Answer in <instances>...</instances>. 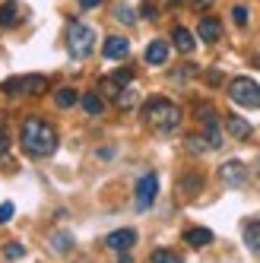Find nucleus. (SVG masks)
I'll return each instance as SVG.
<instances>
[{"instance_id":"obj_14","label":"nucleus","mask_w":260,"mask_h":263,"mask_svg":"<svg viewBox=\"0 0 260 263\" xmlns=\"http://www.w3.org/2000/svg\"><path fill=\"white\" fill-rule=\"evenodd\" d=\"M172 42H175V48H178V51H184V54H191V51L197 48V39H194V35L184 29V26H178V29L172 32Z\"/></svg>"},{"instance_id":"obj_5","label":"nucleus","mask_w":260,"mask_h":263,"mask_svg":"<svg viewBox=\"0 0 260 263\" xmlns=\"http://www.w3.org/2000/svg\"><path fill=\"white\" fill-rule=\"evenodd\" d=\"M48 89V80L45 77H10V80H4V92L7 96H42V92Z\"/></svg>"},{"instance_id":"obj_3","label":"nucleus","mask_w":260,"mask_h":263,"mask_svg":"<svg viewBox=\"0 0 260 263\" xmlns=\"http://www.w3.org/2000/svg\"><path fill=\"white\" fill-rule=\"evenodd\" d=\"M67 45H70V54L77 61L89 58V54L96 51V29L86 26V23H70V29H67Z\"/></svg>"},{"instance_id":"obj_12","label":"nucleus","mask_w":260,"mask_h":263,"mask_svg":"<svg viewBox=\"0 0 260 263\" xmlns=\"http://www.w3.org/2000/svg\"><path fill=\"white\" fill-rule=\"evenodd\" d=\"M226 130H229L235 140H248V137L254 134L251 124H248L245 118H238V115H229V118H226Z\"/></svg>"},{"instance_id":"obj_16","label":"nucleus","mask_w":260,"mask_h":263,"mask_svg":"<svg viewBox=\"0 0 260 263\" xmlns=\"http://www.w3.org/2000/svg\"><path fill=\"white\" fill-rule=\"evenodd\" d=\"M20 4H4V7H0V26H4V29H10V26H16V23H20Z\"/></svg>"},{"instance_id":"obj_31","label":"nucleus","mask_w":260,"mask_h":263,"mask_svg":"<svg viewBox=\"0 0 260 263\" xmlns=\"http://www.w3.org/2000/svg\"><path fill=\"white\" fill-rule=\"evenodd\" d=\"M80 7L83 10H96V7H102V0H80Z\"/></svg>"},{"instance_id":"obj_13","label":"nucleus","mask_w":260,"mask_h":263,"mask_svg":"<svg viewBox=\"0 0 260 263\" xmlns=\"http://www.w3.org/2000/svg\"><path fill=\"white\" fill-rule=\"evenodd\" d=\"M184 241H188L191 248H207V244H213V232L203 229V225H197V229H188V232H184Z\"/></svg>"},{"instance_id":"obj_11","label":"nucleus","mask_w":260,"mask_h":263,"mask_svg":"<svg viewBox=\"0 0 260 263\" xmlns=\"http://www.w3.org/2000/svg\"><path fill=\"white\" fill-rule=\"evenodd\" d=\"M219 35H222L219 20H216V16H203V20H200V39L207 45H213V42H219Z\"/></svg>"},{"instance_id":"obj_18","label":"nucleus","mask_w":260,"mask_h":263,"mask_svg":"<svg viewBox=\"0 0 260 263\" xmlns=\"http://www.w3.org/2000/svg\"><path fill=\"white\" fill-rule=\"evenodd\" d=\"M54 102H58V108H73L80 102V96L73 89H58V96H54Z\"/></svg>"},{"instance_id":"obj_28","label":"nucleus","mask_w":260,"mask_h":263,"mask_svg":"<svg viewBox=\"0 0 260 263\" xmlns=\"http://www.w3.org/2000/svg\"><path fill=\"white\" fill-rule=\"evenodd\" d=\"M13 203H4V206H0V222H7V219H13Z\"/></svg>"},{"instance_id":"obj_6","label":"nucleus","mask_w":260,"mask_h":263,"mask_svg":"<svg viewBox=\"0 0 260 263\" xmlns=\"http://www.w3.org/2000/svg\"><path fill=\"white\" fill-rule=\"evenodd\" d=\"M156 194H159V178H156V172H146L137 181V210H150L156 203Z\"/></svg>"},{"instance_id":"obj_27","label":"nucleus","mask_w":260,"mask_h":263,"mask_svg":"<svg viewBox=\"0 0 260 263\" xmlns=\"http://www.w3.org/2000/svg\"><path fill=\"white\" fill-rule=\"evenodd\" d=\"M232 20H235L238 26H248V7H235V10H232Z\"/></svg>"},{"instance_id":"obj_26","label":"nucleus","mask_w":260,"mask_h":263,"mask_svg":"<svg viewBox=\"0 0 260 263\" xmlns=\"http://www.w3.org/2000/svg\"><path fill=\"white\" fill-rule=\"evenodd\" d=\"M7 149H10V140H7V124L0 121V159H7Z\"/></svg>"},{"instance_id":"obj_15","label":"nucleus","mask_w":260,"mask_h":263,"mask_svg":"<svg viewBox=\"0 0 260 263\" xmlns=\"http://www.w3.org/2000/svg\"><path fill=\"white\" fill-rule=\"evenodd\" d=\"M245 244L260 254V219H248L245 222Z\"/></svg>"},{"instance_id":"obj_17","label":"nucleus","mask_w":260,"mask_h":263,"mask_svg":"<svg viewBox=\"0 0 260 263\" xmlns=\"http://www.w3.org/2000/svg\"><path fill=\"white\" fill-rule=\"evenodd\" d=\"M80 102H83V108H86V115H102V111H105V102L99 99V92H86Z\"/></svg>"},{"instance_id":"obj_19","label":"nucleus","mask_w":260,"mask_h":263,"mask_svg":"<svg viewBox=\"0 0 260 263\" xmlns=\"http://www.w3.org/2000/svg\"><path fill=\"white\" fill-rule=\"evenodd\" d=\"M150 263H181V257H178L175 251H165V248H159V251H153Z\"/></svg>"},{"instance_id":"obj_30","label":"nucleus","mask_w":260,"mask_h":263,"mask_svg":"<svg viewBox=\"0 0 260 263\" xmlns=\"http://www.w3.org/2000/svg\"><path fill=\"white\" fill-rule=\"evenodd\" d=\"M143 16H146V20H156V7L150 4V0H146V4H143Z\"/></svg>"},{"instance_id":"obj_21","label":"nucleus","mask_w":260,"mask_h":263,"mask_svg":"<svg viewBox=\"0 0 260 263\" xmlns=\"http://www.w3.org/2000/svg\"><path fill=\"white\" fill-rule=\"evenodd\" d=\"M4 257L7 260H23L26 257V248H23V244H16V241H10L7 248H4Z\"/></svg>"},{"instance_id":"obj_4","label":"nucleus","mask_w":260,"mask_h":263,"mask_svg":"<svg viewBox=\"0 0 260 263\" xmlns=\"http://www.w3.org/2000/svg\"><path fill=\"white\" fill-rule=\"evenodd\" d=\"M229 99L241 108H260V86L251 77H238L229 83Z\"/></svg>"},{"instance_id":"obj_29","label":"nucleus","mask_w":260,"mask_h":263,"mask_svg":"<svg viewBox=\"0 0 260 263\" xmlns=\"http://www.w3.org/2000/svg\"><path fill=\"white\" fill-rule=\"evenodd\" d=\"M207 83H210V86H219V83H222V73H219V70L207 73Z\"/></svg>"},{"instance_id":"obj_20","label":"nucleus","mask_w":260,"mask_h":263,"mask_svg":"<svg viewBox=\"0 0 260 263\" xmlns=\"http://www.w3.org/2000/svg\"><path fill=\"white\" fill-rule=\"evenodd\" d=\"M134 102H137V92L134 89H121L118 96H115V105L118 108H134Z\"/></svg>"},{"instance_id":"obj_2","label":"nucleus","mask_w":260,"mask_h":263,"mask_svg":"<svg viewBox=\"0 0 260 263\" xmlns=\"http://www.w3.org/2000/svg\"><path fill=\"white\" fill-rule=\"evenodd\" d=\"M143 121L153 130H159V134H172L181 124V108L169 99H150L143 105Z\"/></svg>"},{"instance_id":"obj_24","label":"nucleus","mask_w":260,"mask_h":263,"mask_svg":"<svg viewBox=\"0 0 260 263\" xmlns=\"http://www.w3.org/2000/svg\"><path fill=\"white\" fill-rule=\"evenodd\" d=\"M115 13H118V20H121L124 26H134V23H137V20H134V10H130V7H124V4H121Z\"/></svg>"},{"instance_id":"obj_1","label":"nucleus","mask_w":260,"mask_h":263,"mask_svg":"<svg viewBox=\"0 0 260 263\" xmlns=\"http://www.w3.org/2000/svg\"><path fill=\"white\" fill-rule=\"evenodd\" d=\"M20 143L26 149V156L32 159H48L58 149V130H54L45 118H26L20 130Z\"/></svg>"},{"instance_id":"obj_9","label":"nucleus","mask_w":260,"mask_h":263,"mask_svg":"<svg viewBox=\"0 0 260 263\" xmlns=\"http://www.w3.org/2000/svg\"><path fill=\"white\" fill-rule=\"evenodd\" d=\"M102 54L108 61H124L127 54H130V42L124 39V35H108L105 39V48H102Z\"/></svg>"},{"instance_id":"obj_32","label":"nucleus","mask_w":260,"mask_h":263,"mask_svg":"<svg viewBox=\"0 0 260 263\" xmlns=\"http://www.w3.org/2000/svg\"><path fill=\"white\" fill-rule=\"evenodd\" d=\"M213 4H216V0H194L197 10H207V7H213Z\"/></svg>"},{"instance_id":"obj_22","label":"nucleus","mask_w":260,"mask_h":263,"mask_svg":"<svg viewBox=\"0 0 260 263\" xmlns=\"http://www.w3.org/2000/svg\"><path fill=\"white\" fill-rule=\"evenodd\" d=\"M51 244H54V251H58V254H67L70 244H73V238H70V235H54Z\"/></svg>"},{"instance_id":"obj_10","label":"nucleus","mask_w":260,"mask_h":263,"mask_svg":"<svg viewBox=\"0 0 260 263\" xmlns=\"http://www.w3.org/2000/svg\"><path fill=\"white\" fill-rule=\"evenodd\" d=\"M165 61H169V45H165L162 39H156V42H150V45H146V64L162 67Z\"/></svg>"},{"instance_id":"obj_23","label":"nucleus","mask_w":260,"mask_h":263,"mask_svg":"<svg viewBox=\"0 0 260 263\" xmlns=\"http://www.w3.org/2000/svg\"><path fill=\"white\" fill-rule=\"evenodd\" d=\"M188 149L191 153H203V149H210L207 137H188Z\"/></svg>"},{"instance_id":"obj_25","label":"nucleus","mask_w":260,"mask_h":263,"mask_svg":"<svg viewBox=\"0 0 260 263\" xmlns=\"http://www.w3.org/2000/svg\"><path fill=\"white\" fill-rule=\"evenodd\" d=\"M200 187H203V178H200V175L184 178V181H181V191H191V194H194V191H200Z\"/></svg>"},{"instance_id":"obj_7","label":"nucleus","mask_w":260,"mask_h":263,"mask_svg":"<svg viewBox=\"0 0 260 263\" xmlns=\"http://www.w3.org/2000/svg\"><path fill=\"white\" fill-rule=\"evenodd\" d=\"M134 244H137V232H134V229H118V232H111V235L105 238V248L118 251V254H127Z\"/></svg>"},{"instance_id":"obj_8","label":"nucleus","mask_w":260,"mask_h":263,"mask_svg":"<svg viewBox=\"0 0 260 263\" xmlns=\"http://www.w3.org/2000/svg\"><path fill=\"white\" fill-rule=\"evenodd\" d=\"M219 178L226 181L229 187H241L248 181V168H245V162H226L219 168Z\"/></svg>"}]
</instances>
